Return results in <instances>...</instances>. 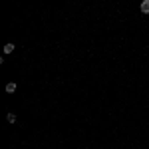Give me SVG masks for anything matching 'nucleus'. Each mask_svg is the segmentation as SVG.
<instances>
[{
  "mask_svg": "<svg viewBox=\"0 0 149 149\" xmlns=\"http://www.w3.org/2000/svg\"><path fill=\"white\" fill-rule=\"evenodd\" d=\"M18 90V86L14 84V81H10V84H6V93H14Z\"/></svg>",
  "mask_w": 149,
  "mask_h": 149,
  "instance_id": "1",
  "label": "nucleus"
},
{
  "mask_svg": "<svg viewBox=\"0 0 149 149\" xmlns=\"http://www.w3.org/2000/svg\"><path fill=\"white\" fill-rule=\"evenodd\" d=\"M139 10L143 12V14H149V0H143V2H141V6H139Z\"/></svg>",
  "mask_w": 149,
  "mask_h": 149,
  "instance_id": "2",
  "label": "nucleus"
},
{
  "mask_svg": "<svg viewBox=\"0 0 149 149\" xmlns=\"http://www.w3.org/2000/svg\"><path fill=\"white\" fill-rule=\"evenodd\" d=\"M14 48H16V46H14L12 42H10V44H6V46H4V54H12V52H14Z\"/></svg>",
  "mask_w": 149,
  "mask_h": 149,
  "instance_id": "3",
  "label": "nucleus"
},
{
  "mask_svg": "<svg viewBox=\"0 0 149 149\" xmlns=\"http://www.w3.org/2000/svg\"><path fill=\"white\" fill-rule=\"evenodd\" d=\"M6 119H8V123H16V119H18V117H16V113H12V111H10V113L6 115Z\"/></svg>",
  "mask_w": 149,
  "mask_h": 149,
  "instance_id": "4",
  "label": "nucleus"
}]
</instances>
